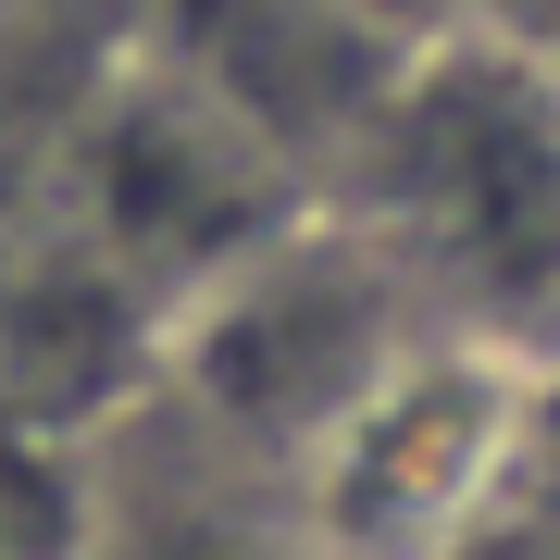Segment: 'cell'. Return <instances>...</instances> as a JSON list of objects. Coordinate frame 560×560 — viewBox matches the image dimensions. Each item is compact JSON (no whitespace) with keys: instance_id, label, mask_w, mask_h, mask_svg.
<instances>
[{"instance_id":"3","label":"cell","mask_w":560,"mask_h":560,"mask_svg":"<svg viewBox=\"0 0 560 560\" xmlns=\"http://www.w3.org/2000/svg\"><path fill=\"white\" fill-rule=\"evenodd\" d=\"M436 13L460 25V50L523 62V75H548V88H560V0H436Z\"/></svg>"},{"instance_id":"1","label":"cell","mask_w":560,"mask_h":560,"mask_svg":"<svg viewBox=\"0 0 560 560\" xmlns=\"http://www.w3.org/2000/svg\"><path fill=\"white\" fill-rule=\"evenodd\" d=\"M448 337L436 287L411 275L399 237L374 224H275L261 249H237L224 275L187 300L175 324V386H187V423L212 448H237L249 474H275L300 499V460L337 436V423L374 399L386 374Z\"/></svg>"},{"instance_id":"2","label":"cell","mask_w":560,"mask_h":560,"mask_svg":"<svg viewBox=\"0 0 560 560\" xmlns=\"http://www.w3.org/2000/svg\"><path fill=\"white\" fill-rule=\"evenodd\" d=\"M523 361L486 337H423L399 374L300 460V560H448L523 460Z\"/></svg>"}]
</instances>
